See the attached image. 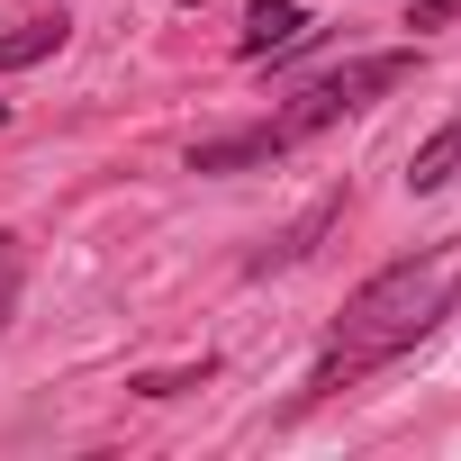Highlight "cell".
Listing matches in <instances>:
<instances>
[{
  "instance_id": "cell-2",
  "label": "cell",
  "mask_w": 461,
  "mask_h": 461,
  "mask_svg": "<svg viewBox=\"0 0 461 461\" xmlns=\"http://www.w3.org/2000/svg\"><path fill=\"white\" fill-rule=\"evenodd\" d=\"M416 73V55H362V64H344V73H317V82H299L263 127H236V136H208L199 154H190V172H245V163H272V154H290V145H308L317 127H335V118H353L371 91H398Z\"/></svg>"
},
{
  "instance_id": "cell-1",
  "label": "cell",
  "mask_w": 461,
  "mask_h": 461,
  "mask_svg": "<svg viewBox=\"0 0 461 461\" xmlns=\"http://www.w3.org/2000/svg\"><path fill=\"white\" fill-rule=\"evenodd\" d=\"M452 299H461V236L434 245V254H407V263L371 272V281L344 299V317H335V353L317 362L308 389H335V380H353V371L407 353L416 335H434V326L452 317Z\"/></svg>"
},
{
  "instance_id": "cell-7",
  "label": "cell",
  "mask_w": 461,
  "mask_h": 461,
  "mask_svg": "<svg viewBox=\"0 0 461 461\" xmlns=\"http://www.w3.org/2000/svg\"><path fill=\"white\" fill-rule=\"evenodd\" d=\"M461 19V0H416V10H407V28H452Z\"/></svg>"
},
{
  "instance_id": "cell-8",
  "label": "cell",
  "mask_w": 461,
  "mask_h": 461,
  "mask_svg": "<svg viewBox=\"0 0 461 461\" xmlns=\"http://www.w3.org/2000/svg\"><path fill=\"white\" fill-rule=\"evenodd\" d=\"M190 10H199V0H190Z\"/></svg>"
},
{
  "instance_id": "cell-4",
  "label": "cell",
  "mask_w": 461,
  "mask_h": 461,
  "mask_svg": "<svg viewBox=\"0 0 461 461\" xmlns=\"http://www.w3.org/2000/svg\"><path fill=\"white\" fill-rule=\"evenodd\" d=\"M443 181H461V118L434 127V136L407 154V190H443Z\"/></svg>"
},
{
  "instance_id": "cell-3",
  "label": "cell",
  "mask_w": 461,
  "mask_h": 461,
  "mask_svg": "<svg viewBox=\"0 0 461 461\" xmlns=\"http://www.w3.org/2000/svg\"><path fill=\"white\" fill-rule=\"evenodd\" d=\"M317 37V19L299 10V0H254V10H245V55L254 64H272V55H299Z\"/></svg>"
},
{
  "instance_id": "cell-6",
  "label": "cell",
  "mask_w": 461,
  "mask_h": 461,
  "mask_svg": "<svg viewBox=\"0 0 461 461\" xmlns=\"http://www.w3.org/2000/svg\"><path fill=\"white\" fill-rule=\"evenodd\" d=\"M19 281H28V236L0 226V326H10V308H19Z\"/></svg>"
},
{
  "instance_id": "cell-5",
  "label": "cell",
  "mask_w": 461,
  "mask_h": 461,
  "mask_svg": "<svg viewBox=\"0 0 461 461\" xmlns=\"http://www.w3.org/2000/svg\"><path fill=\"white\" fill-rule=\"evenodd\" d=\"M55 46H64V19H28V28L0 37V73H19V64H37V55H55Z\"/></svg>"
}]
</instances>
